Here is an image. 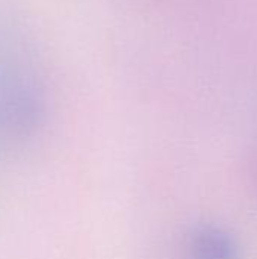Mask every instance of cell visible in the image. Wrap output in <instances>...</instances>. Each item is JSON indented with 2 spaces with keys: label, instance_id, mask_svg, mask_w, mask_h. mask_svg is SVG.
<instances>
[{
  "label": "cell",
  "instance_id": "1",
  "mask_svg": "<svg viewBox=\"0 0 257 259\" xmlns=\"http://www.w3.org/2000/svg\"><path fill=\"white\" fill-rule=\"evenodd\" d=\"M186 259H241L236 237L214 223L198 225L186 240Z\"/></svg>",
  "mask_w": 257,
  "mask_h": 259
}]
</instances>
